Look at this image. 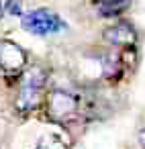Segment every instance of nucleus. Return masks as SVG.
Listing matches in <instances>:
<instances>
[{"instance_id":"f03ea898","label":"nucleus","mask_w":145,"mask_h":149,"mask_svg":"<svg viewBox=\"0 0 145 149\" xmlns=\"http://www.w3.org/2000/svg\"><path fill=\"white\" fill-rule=\"evenodd\" d=\"M45 116L61 127L72 125L76 118L82 116V102H80V94L66 90V88H51L45 94V102L43 108Z\"/></svg>"},{"instance_id":"7ed1b4c3","label":"nucleus","mask_w":145,"mask_h":149,"mask_svg":"<svg viewBox=\"0 0 145 149\" xmlns=\"http://www.w3.org/2000/svg\"><path fill=\"white\" fill-rule=\"evenodd\" d=\"M21 27L35 37H51V35H59L68 29L66 21L49 8H33V10L25 13L21 17Z\"/></svg>"},{"instance_id":"20e7f679","label":"nucleus","mask_w":145,"mask_h":149,"mask_svg":"<svg viewBox=\"0 0 145 149\" xmlns=\"http://www.w3.org/2000/svg\"><path fill=\"white\" fill-rule=\"evenodd\" d=\"M27 65L29 55L19 43L10 39H0V74L10 80H19Z\"/></svg>"},{"instance_id":"6e6552de","label":"nucleus","mask_w":145,"mask_h":149,"mask_svg":"<svg viewBox=\"0 0 145 149\" xmlns=\"http://www.w3.org/2000/svg\"><path fill=\"white\" fill-rule=\"evenodd\" d=\"M4 15H10V17H23L25 10H23V0H6L4 2Z\"/></svg>"},{"instance_id":"f257e3e1","label":"nucleus","mask_w":145,"mask_h":149,"mask_svg":"<svg viewBox=\"0 0 145 149\" xmlns=\"http://www.w3.org/2000/svg\"><path fill=\"white\" fill-rule=\"evenodd\" d=\"M47 90H49V70L43 63H29L17 80L15 110L23 116L41 110Z\"/></svg>"},{"instance_id":"423d86ee","label":"nucleus","mask_w":145,"mask_h":149,"mask_svg":"<svg viewBox=\"0 0 145 149\" xmlns=\"http://www.w3.org/2000/svg\"><path fill=\"white\" fill-rule=\"evenodd\" d=\"M131 2L133 0H92V6H94L98 17L116 19V17H123L129 10Z\"/></svg>"},{"instance_id":"0eeeda50","label":"nucleus","mask_w":145,"mask_h":149,"mask_svg":"<svg viewBox=\"0 0 145 149\" xmlns=\"http://www.w3.org/2000/svg\"><path fill=\"white\" fill-rule=\"evenodd\" d=\"M35 149H68V143L63 141V139H59L57 135H43L41 137V141H39V145L35 147Z\"/></svg>"},{"instance_id":"39448f33","label":"nucleus","mask_w":145,"mask_h":149,"mask_svg":"<svg viewBox=\"0 0 145 149\" xmlns=\"http://www.w3.org/2000/svg\"><path fill=\"white\" fill-rule=\"evenodd\" d=\"M102 39H104V43L108 47H116V49L137 47V43H139L137 29L129 21H116L110 27H106L102 31Z\"/></svg>"},{"instance_id":"1a4fd4ad","label":"nucleus","mask_w":145,"mask_h":149,"mask_svg":"<svg viewBox=\"0 0 145 149\" xmlns=\"http://www.w3.org/2000/svg\"><path fill=\"white\" fill-rule=\"evenodd\" d=\"M137 143H139L141 149H145V129H141V131L137 133Z\"/></svg>"},{"instance_id":"9d476101","label":"nucleus","mask_w":145,"mask_h":149,"mask_svg":"<svg viewBox=\"0 0 145 149\" xmlns=\"http://www.w3.org/2000/svg\"><path fill=\"white\" fill-rule=\"evenodd\" d=\"M0 19H4V2L0 0Z\"/></svg>"}]
</instances>
